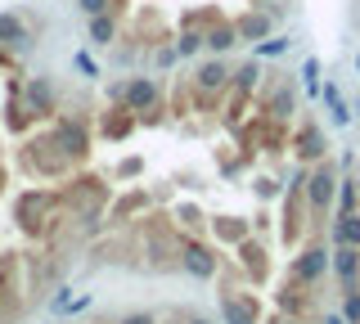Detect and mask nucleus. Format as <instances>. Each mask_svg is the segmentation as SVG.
<instances>
[{
	"instance_id": "5",
	"label": "nucleus",
	"mask_w": 360,
	"mask_h": 324,
	"mask_svg": "<svg viewBox=\"0 0 360 324\" xmlns=\"http://www.w3.org/2000/svg\"><path fill=\"white\" fill-rule=\"evenodd\" d=\"M333 279H338V293L360 288V248H333Z\"/></svg>"
},
{
	"instance_id": "2",
	"label": "nucleus",
	"mask_w": 360,
	"mask_h": 324,
	"mask_svg": "<svg viewBox=\"0 0 360 324\" xmlns=\"http://www.w3.org/2000/svg\"><path fill=\"white\" fill-rule=\"evenodd\" d=\"M95 86L27 14L0 18V324H27L95 212Z\"/></svg>"
},
{
	"instance_id": "1",
	"label": "nucleus",
	"mask_w": 360,
	"mask_h": 324,
	"mask_svg": "<svg viewBox=\"0 0 360 324\" xmlns=\"http://www.w3.org/2000/svg\"><path fill=\"white\" fill-rule=\"evenodd\" d=\"M329 136L284 72L198 59L95 91V212L86 257L108 271L212 284L252 302L279 248L320 243L311 185Z\"/></svg>"
},
{
	"instance_id": "4",
	"label": "nucleus",
	"mask_w": 360,
	"mask_h": 324,
	"mask_svg": "<svg viewBox=\"0 0 360 324\" xmlns=\"http://www.w3.org/2000/svg\"><path fill=\"white\" fill-rule=\"evenodd\" d=\"M77 324H221L198 306H112Z\"/></svg>"
},
{
	"instance_id": "7",
	"label": "nucleus",
	"mask_w": 360,
	"mask_h": 324,
	"mask_svg": "<svg viewBox=\"0 0 360 324\" xmlns=\"http://www.w3.org/2000/svg\"><path fill=\"white\" fill-rule=\"evenodd\" d=\"M356 189H360V176H356Z\"/></svg>"
},
{
	"instance_id": "3",
	"label": "nucleus",
	"mask_w": 360,
	"mask_h": 324,
	"mask_svg": "<svg viewBox=\"0 0 360 324\" xmlns=\"http://www.w3.org/2000/svg\"><path fill=\"white\" fill-rule=\"evenodd\" d=\"M99 50L144 72L230 59L284 23L288 0H72Z\"/></svg>"
},
{
	"instance_id": "6",
	"label": "nucleus",
	"mask_w": 360,
	"mask_h": 324,
	"mask_svg": "<svg viewBox=\"0 0 360 324\" xmlns=\"http://www.w3.org/2000/svg\"><path fill=\"white\" fill-rule=\"evenodd\" d=\"M329 243L333 248H360V212L329 221Z\"/></svg>"
}]
</instances>
